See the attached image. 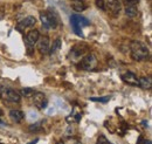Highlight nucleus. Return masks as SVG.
I'll return each instance as SVG.
<instances>
[{
  "instance_id": "obj_4",
  "label": "nucleus",
  "mask_w": 152,
  "mask_h": 144,
  "mask_svg": "<svg viewBox=\"0 0 152 144\" xmlns=\"http://www.w3.org/2000/svg\"><path fill=\"white\" fill-rule=\"evenodd\" d=\"M80 67L83 69V71H95L96 67H97V59L94 54H87L84 55L81 61H80Z\"/></svg>"
},
{
  "instance_id": "obj_28",
  "label": "nucleus",
  "mask_w": 152,
  "mask_h": 144,
  "mask_svg": "<svg viewBox=\"0 0 152 144\" xmlns=\"http://www.w3.org/2000/svg\"><path fill=\"white\" fill-rule=\"evenodd\" d=\"M0 144H2V143H0Z\"/></svg>"
},
{
  "instance_id": "obj_27",
  "label": "nucleus",
  "mask_w": 152,
  "mask_h": 144,
  "mask_svg": "<svg viewBox=\"0 0 152 144\" xmlns=\"http://www.w3.org/2000/svg\"><path fill=\"white\" fill-rule=\"evenodd\" d=\"M0 116H1V110H0Z\"/></svg>"
},
{
  "instance_id": "obj_9",
  "label": "nucleus",
  "mask_w": 152,
  "mask_h": 144,
  "mask_svg": "<svg viewBox=\"0 0 152 144\" xmlns=\"http://www.w3.org/2000/svg\"><path fill=\"white\" fill-rule=\"evenodd\" d=\"M49 47H50V41H49L48 36L39 37L38 49L41 54H48V52H49Z\"/></svg>"
},
{
  "instance_id": "obj_11",
  "label": "nucleus",
  "mask_w": 152,
  "mask_h": 144,
  "mask_svg": "<svg viewBox=\"0 0 152 144\" xmlns=\"http://www.w3.org/2000/svg\"><path fill=\"white\" fill-rule=\"evenodd\" d=\"M37 24V19L32 15H28L26 18H23L19 24H18V27L19 28H26V27H32Z\"/></svg>"
},
{
  "instance_id": "obj_22",
  "label": "nucleus",
  "mask_w": 152,
  "mask_h": 144,
  "mask_svg": "<svg viewBox=\"0 0 152 144\" xmlns=\"http://www.w3.org/2000/svg\"><path fill=\"white\" fill-rule=\"evenodd\" d=\"M125 6H138L139 0H123Z\"/></svg>"
},
{
  "instance_id": "obj_5",
  "label": "nucleus",
  "mask_w": 152,
  "mask_h": 144,
  "mask_svg": "<svg viewBox=\"0 0 152 144\" xmlns=\"http://www.w3.org/2000/svg\"><path fill=\"white\" fill-rule=\"evenodd\" d=\"M40 20L46 29L49 28H56L57 26V18L52 12H43L40 14Z\"/></svg>"
},
{
  "instance_id": "obj_15",
  "label": "nucleus",
  "mask_w": 152,
  "mask_h": 144,
  "mask_svg": "<svg viewBox=\"0 0 152 144\" xmlns=\"http://www.w3.org/2000/svg\"><path fill=\"white\" fill-rule=\"evenodd\" d=\"M61 46H62L61 39H60V37H56V39L53 41L52 46L49 47V52H48V54H54V53H56L57 51L61 48Z\"/></svg>"
},
{
  "instance_id": "obj_3",
  "label": "nucleus",
  "mask_w": 152,
  "mask_h": 144,
  "mask_svg": "<svg viewBox=\"0 0 152 144\" xmlns=\"http://www.w3.org/2000/svg\"><path fill=\"white\" fill-rule=\"evenodd\" d=\"M0 97L4 102H8V103H19L21 98L19 93L12 88H5L1 91Z\"/></svg>"
},
{
  "instance_id": "obj_2",
  "label": "nucleus",
  "mask_w": 152,
  "mask_h": 144,
  "mask_svg": "<svg viewBox=\"0 0 152 144\" xmlns=\"http://www.w3.org/2000/svg\"><path fill=\"white\" fill-rule=\"evenodd\" d=\"M70 25L73 27V31L76 35L83 37V32H82V27L84 26H89L90 25V21L87 18L82 17V15H78V14H73L70 17Z\"/></svg>"
},
{
  "instance_id": "obj_13",
  "label": "nucleus",
  "mask_w": 152,
  "mask_h": 144,
  "mask_svg": "<svg viewBox=\"0 0 152 144\" xmlns=\"http://www.w3.org/2000/svg\"><path fill=\"white\" fill-rule=\"evenodd\" d=\"M138 87H140V88H143V89L145 90H149L152 88V80L150 76H143V77H140L139 79V86Z\"/></svg>"
},
{
  "instance_id": "obj_7",
  "label": "nucleus",
  "mask_w": 152,
  "mask_h": 144,
  "mask_svg": "<svg viewBox=\"0 0 152 144\" xmlns=\"http://www.w3.org/2000/svg\"><path fill=\"white\" fill-rule=\"evenodd\" d=\"M33 104L39 109V110H43L48 107V101L45 96L43 93H34L33 94Z\"/></svg>"
},
{
  "instance_id": "obj_12",
  "label": "nucleus",
  "mask_w": 152,
  "mask_h": 144,
  "mask_svg": "<svg viewBox=\"0 0 152 144\" xmlns=\"http://www.w3.org/2000/svg\"><path fill=\"white\" fill-rule=\"evenodd\" d=\"M70 5H72L73 10H75L76 12H82L87 8L84 0H70Z\"/></svg>"
},
{
  "instance_id": "obj_25",
  "label": "nucleus",
  "mask_w": 152,
  "mask_h": 144,
  "mask_svg": "<svg viewBox=\"0 0 152 144\" xmlns=\"http://www.w3.org/2000/svg\"><path fill=\"white\" fill-rule=\"evenodd\" d=\"M143 140H144V138H143V136H139V138H138V142H137V144H140Z\"/></svg>"
},
{
  "instance_id": "obj_19",
  "label": "nucleus",
  "mask_w": 152,
  "mask_h": 144,
  "mask_svg": "<svg viewBox=\"0 0 152 144\" xmlns=\"http://www.w3.org/2000/svg\"><path fill=\"white\" fill-rule=\"evenodd\" d=\"M110 97L109 96H105V97H90V101L93 102H101V103H107L109 102Z\"/></svg>"
},
{
  "instance_id": "obj_16",
  "label": "nucleus",
  "mask_w": 152,
  "mask_h": 144,
  "mask_svg": "<svg viewBox=\"0 0 152 144\" xmlns=\"http://www.w3.org/2000/svg\"><path fill=\"white\" fill-rule=\"evenodd\" d=\"M125 13L128 17L133 18L138 14V8H137V6H125Z\"/></svg>"
},
{
  "instance_id": "obj_26",
  "label": "nucleus",
  "mask_w": 152,
  "mask_h": 144,
  "mask_svg": "<svg viewBox=\"0 0 152 144\" xmlns=\"http://www.w3.org/2000/svg\"><path fill=\"white\" fill-rule=\"evenodd\" d=\"M56 144H64L63 142H58V143H56Z\"/></svg>"
},
{
  "instance_id": "obj_23",
  "label": "nucleus",
  "mask_w": 152,
  "mask_h": 144,
  "mask_svg": "<svg viewBox=\"0 0 152 144\" xmlns=\"http://www.w3.org/2000/svg\"><path fill=\"white\" fill-rule=\"evenodd\" d=\"M140 144H152V143H151V141H150V140H143Z\"/></svg>"
},
{
  "instance_id": "obj_24",
  "label": "nucleus",
  "mask_w": 152,
  "mask_h": 144,
  "mask_svg": "<svg viewBox=\"0 0 152 144\" xmlns=\"http://www.w3.org/2000/svg\"><path fill=\"white\" fill-rule=\"evenodd\" d=\"M39 142V138H35V140H33V141H31V142H28L27 144H37Z\"/></svg>"
},
{
  "instance_id": "obj_21",
  "label": "nucleus",
  "mask_w": 152,
  "mask_h": 144,
  "mask_svg": "<svg viewBox=\"0 0 152 144\" xmlns=\"http://www.w3.org/2000/svg\"><path fill=\"white\" fill-rule=\"evenodd\" d=\"M95 5L99 10H105V1L104 0H95Z\"/></svg>"
},
{
  "instance_id": "obj_1",
  "label": "nucleus",
  "mask_w": 152,
  "mask_h": 144,
  "mask_svg": "<svg viewBox=\"0 0 152 144\" xmlns=\"http://www.w3.org/2000/svg\"><path fill=\"white\" fill-rule=\"evenodd\" d=\"M130 52H131L132 59L136 60V61H145L150 56V53H149V49H148L146 45H144L143 42L137 41V40L131 41Z\"/></svg>"
},
{
  "instance_id": "obj_20",
  "label": "nucleus",
  "mask_w": 152,
  "mask_h": 144,
  "mask_svg": "<svg viewBox=\"0 0 152 144\" xmlns=\"http://www.w3.org/2000/svg\"><path fill=\"white\" fill-rule=\"evenodd\" d=\"M96 144H111V143L107 140V137H105L104 135H99V136H98V138H97Z\"/></svg>"
},
{
  "instance_id": "obj_8",
  "label": "nucleus",
  "mask_w": 152,
  "mask_h": 144,
  "mask_svg": "<svg viewBox=\"0 0 152 144\" xmlns=\"http://www.w3.org/2000/svg\"><path fill=\"white\" fill-rule=\"evenodd\" d=\"M122 81L129 86H132V87H138L139 86V79L137 77V75L132 72H126L124 74H122Z\"/></svg>"
},
{
  "instance_id": "obj_14",
  "label": "nucleus",
  "mask_w": 152,
  "mask_h": 144,
  "mask_svg": "<svg viewBox=\"0 0 152 144\" xmlns=\"http://www.w3.org/2000/svg\"><path fill=\"white\" fill-rule=\"evenodd\" d=\"M25 117V114L21 111V110H11L10 111V118L13 121V122H17L19 123L20 121H22Z\"/></svg>"
},
{
  "instance_id": "obj_17",
  "label": "nucleus",
  "mask_w": 152,
  "mask_h": 144,
  "mask_svg": "<svg viewBox=\"0 0 152 144\" xmlns=\"http://www.w3.org/2000/svg\"><path fill=\"white\" fill-rule=\"evenodd\" d=\"M20 96H23V97H29V96H32L33 94H34V90L32 89V88H22V89L20 90Z\"/></svg>"
},
{
  "instance_id": "obj_18",
  "label": "nucleus",
  "mask_w": 152,
  "mask_h": 144,
  "mask_svg": "<svg viewBox=\"0 0 152 144\" xmlns=\"http://www.w3.org/2000/svg\"><path fill=\"white\" fill-rule=\"evenodd\" d=\"M41 126H42V123H41V121H40V122H37V123L32 124L28 129H29L31 132H38V131L41 130Z\"/></svg>"
},
{
  "instance_id": "obj_10",
  "label": "nucleus",
  "mask_w": 152,
  "mask_h": 144,
  "mask_svg": "<svg viewBox=\"0 0 152 144\" xmlns=\"http://www.w3.org/2000/svg\"><path fill=\"white\" fill-rule=\"evenodd\" d=\"M39 37H40L39 31H37V29H32V31H29V32L26 34L25 40H26V43H27L28 46H33V45H35V43L38 42Z\"/></svg>"
},
{
  "instance_id": "obj_6",
  "label": "nucleus",
  "mask_w": 152,
  "mask_h": 144,
  "mask_svg": "<svg viewBox=\"0 0 152 144\" xmlns=\"http://www.w3.org/2000/svg\"><path fill=\"white\" fill-rule=\"evenodd\" d=\"M105 10L111 17L116 18L122 11V2L119 0H108V2L105 4Z\"/></svg>"
}]
</instances>
